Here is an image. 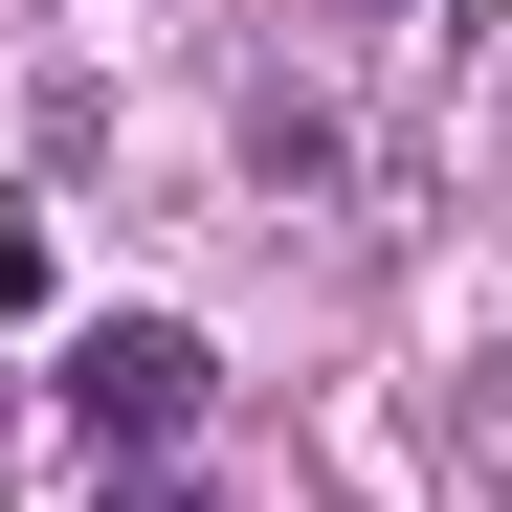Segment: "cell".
I'll use <instances>...</instances> for the list:
<instances>
[{
  "label": "cell",
  "mask_w": 512,
  "mask_h": 512,
  "mask_svg": "<svg viewBox=\"0 0 512 512\" xmlns=\"http://www.w3.org/2000/svg\"><path fill=\"white\" fill-rule=\"evenodd\" d=\"M245 156H268V179H290V201H312V179H357V134H334L312 90H245Z\"/></svg>",
  "instance_id": "2"
},
{
  "label": "cell",
  "mask_w": 512,
  "mask_h": 512,
  "mask_svg": "<svg viewBox=\"0 0 512 512\" xmlns=\"http://www.w3.org/2000/svg\"><path fill=\"white\" fill-rule=\"evenodd\" d=\"M45 268H67V245H45V201H0V312H45Z\"/></svg>",
  "instance_id": "3"
},
{
  "label": "cell",
  "mask_w": 512,
  "mask_h": 512,
  "mask_svg": "<svg viewBox=\"0 0 512 512\" xmlns=\"http://www.w3.org/2000/svg\"><path fill=\"white\" fill-rule=\"evenodd\" d=\"M67 423H90L112 468H156V446L201 423V334H179V312H90V334H67Z\"/></svg>",
  "instance_id": "1"
},
{
  "label": "cell",
  "mask_w": 512,
  "mask_h": 512,
  "mask_svg": "<svg viewBox=\"0 0 512 512\" xmlns=\"http://www.w3.org/2000/svg\"><path fill=\"white\" fill-rule=\"evenodd\" d=\"M0 490H23V401H0Z\"/></svg>",
  "instance_id": "4"
}]
</instances>
